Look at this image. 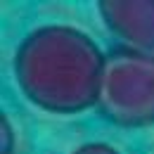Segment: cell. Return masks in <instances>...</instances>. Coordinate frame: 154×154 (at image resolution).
Returning a JSON list of instances; mask_svg holds the SVG:
<instances>
[{
    "instance_id": "3",
    "label": "cell",
    "mask_w": 154,
    "mask_h": 154,
    "mask_svg": "<svg viewBox=\"0 0 154 154\" xmlns=\"http://www.w3.org/2000/svg\"><path fill=\"white\" fill-rule=\"evenodd\" d=\"M97 10L121 48L154 55V0H104Z\"/></svg>"
},
{
    "instance_id": "5",
    "label": "cell",
    "mask_w": 154,
    "mask_h": 154,
    "mask_svg": "<svg viewBox=\"0 0 154 154\" xmlns=\"http://www.w3.org/2000/svg\"><path fill=\"white\" fill-rule=\"evenodd\" d=\"M71 154H119V152L107 142H85V145L76 147Z\"/></svg>"
},
{
    "instance_id": "4",
    "label": "cell",
    "mask_w": 154,
    "mask_h": 154,
    "mask_svg": "<svg viewBox=\"0 0 154 154\" xmlns=\"http://www.w3.org/2000/svg\"><path fill=\"white\" fill-rule=\"evenodd\" d=\"M0 133H2L0 154H12V149H14V135H12V126H10L7 116H2V119H0Z\"/></svg>"
},
{
    "instance_id": "1",
    "label": "cell",
    "mask_w": 154,
    "mask_h": 154,
    "mask_svg": "<svg viewBox=\"0 0 154 154\" xmlns=\"http://www.w3.org/2000/svg\"><path fill=\"white\" fill-rule=\"evenodd\" d=\"M104 52L85 31L45 24L26 33L14 52L21 95L48 114L74 116L97 104Z\"/></svg>"
},
{
    "instance_id": "2",
    "label": "cell",
    "mask_w": 154,
    "mask_h": 154,
    "mask_svg": "<svg viewBox=\"0 0 154 154\" xmlns=\"http://www.w3.org/2000/svg\"><path fill=\"white\" fill-rule=\"evenodd\" d=\"M97 112L123 128L154 123V55L116 48L107 55Z\"/></svg>"
}]
</instances>
